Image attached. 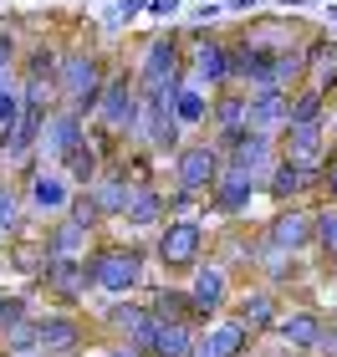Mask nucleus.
Listing matches in <instances>:
<instances>
[{"mask_svg": "<svg viewBox=\"0 0 337 357\" xmlns=\"http://www.w3.org/2000/svg\"><path fill=\"white\" fill-rule=\"evenodd\" d=\"M0 352H6V357L41 352V327H36V317H26V321H15V327L0 332Z\"/></svg>", "mask_w": 337, "mask_h": 357, "instance_id": "72a5a7b5", "label": "nucleus"}, {"mask_svg": "<svg viewBox=\"0 0 337 357\" xmlns=\"http://www.w3.org/2000/svg\"><path fill=\"white\" fill-rule=\"evenodd\" d=\"M255 194H261V178H250V174H240V169H225L215 178V189L204 194V209H210L215 220H246L250 215V204H255Z\"/></svg>", "mask_w": 337, "mask_h": 357, "instance_id": "ddd939ff", "label": "nucleus"}, {"mask_svg": "<svg viewBox=\"0 0 337 357\" xmlns=\"http://www.w3.org/2000/svg\"><path fill=\"white\" fill-rule=\"evenodd\" d=\"M189 82H200L204 92H225V87H235V77H230V41L204 36V41L189 46Z\"/></svg>", "mask_w": 337, "mask_h": 357, "instance_id": "dca6fc26", "label": "nucleus"}, {"mask_svg": "<svg viewBox=\"0 0 337 357\" xmlns=\"http://www.w3.org/2000/svg\"><path fill=\"white\" fill-rule=\"evenodd\" d=\"M312 250L327 266H337V204H317L312 209Z\"/></svg>", "mask_w": 337, "mask_h": 357, "instance_id": "473e14b6", "label": "nucleus"}, {"mask_svg": "<svg viewBox=\"0 0 337 357\" xmlns=\"http://www.w3.org/2000/svg\"><path fill=\"white\" fill-rule=\"evenodd\" d=\"M26 199H21V184H15L10 174H0V245H10V240H21L26 230Z\"/></svg>", "mask_w": 337, "mask_h": 357, "instance_id": "c85d7f7f", "label": "nucleus"}, {"mask_svg": "<svg viewBox=\"0 0 337 357\" xmlns=\"http://www.w3.org/2000/svg\"><path fill=\"white\" fill-rule=\"evenodd\" d=\"M98 357H143V352H138V347H128V342H107Z\"/></svg>", "mask_w": 337, "mask_h": 357, "instance_id": "ea45409f", "label": "nucleus"}, {"mask_svg": "<svg viewBox=\"0 0 337 357\" xmlns=\"http://www.w3.org/2000/svg\"><path fill=\"white\" fill-rule=\"evenodd\" d=\"M255 347V337L240 327V321L225 312V317H215L210 327L200 332V342H195V357H246Z\"/></svg>", "mask_w": 337, "mask_h": 357, "instance_id": "412c9836", "label": "nucleus"}, {"mask_svg": "<svg viewBox=\"0 0 337 357\" xmlns=\"http://www.w3.org/2000/svg\"><path fill=\"white\" fill-rule=\"evenodd\" d=\"M286 123H332V97L301 82L292 97H286Z\"/></svg>", "mask_w": 337, "mask_h": 357, "instance_id": "7c9ffc66", "label": "nucleus"}, {"mask_svg": "<svg viewBox=\"0 0 337 357\" xmlns=\"http://www.w3.org/2000/svg\"><path fill=\"white\" fill-rule=\"evenodd\" d=\"M21 112H26L21 87H15V82H0V133H10V128L21 123Z\"/></svg>", "mask_w": 337, "mask_h": 357, "instance_id": "c9c22d12", "label": "nucleus"}, {"mask_svg": "<svg viewBox=\"0 0 337 357\" xmlns=\"http://www.w3.org/2000/svg\"><path fill=\"white\" fill-rule=\"evenodd\" d=\"M36 286L52 296L61 312H77L87 296H98V286H92V271H87V255H77V261H46Z\"/></svg>", "mask_w": 337, "mask_h": 357, "instance_id": "9d476101", "label": "nucleus"}, {"mask_svg": "<svg viewBox=\"0 0 337 357\" xmlns=\"http://www.w3.org/2000/svg\"><path fill=\"white\" fill-rule=\"evenodd\" d=\"M26 357H46V352H26Z\"/></svg>", "mask_w": 337, "mask_h": 357, "instance_id": "a18cd8bd", "label": "nucleus"}, {"mask_svg": "<svg viewBox=\"0 0 337 357\" xmlns=\"http://www.w3.org/2000/svg\"><path fill=\"white\" fill-rule=\"evenodd\" d=\"M149 10H153V15H164V21H169V15H179V0H149Z\"/></svg>", "mask_w": 337, "mask_h": 357, "instance_id": "a19ab883", "label": "nucleus"}, {"mask_svg": "<svg viewBox=\"0 0 337 357\" xmlns=\"http://www.w3.org/2000/svg\"><path fill=\"white\" fill-rule=\"evenodd\" d=\"M312 184H317V164H297V158H276L271 174L261 178V194L271 204H301L312 199Z\"/></svg>", "mask_w": 337, "mask_h": 357, "instance_id": "f3484780", "label": "nucleus"}, {"mask_svg": "<svg viewBox=\"0 0 337 357\" xmlns=\"http://www.w3.org/2000/svg\"><path fill=\"white\" fill-rule=\"evenodd\" d=\"M195 342H200L195 321H158V317H149L128 337V347H138L143 357H195Z\"/></svg>", "mask_w": 337, "mask_h": 357, "instance_id": "9b49d317", "label": "nucleus"}, {"mask_svg": "<svg viewBox=\"0 0 337 357\" xmlns=\"http://www.w3.org/2000/svg\"><path fill=\"white\" fill-rule=\"evenodd\" d=\"M0 357H6V352H0Z\"/></svg>", "mask_w": 337, "mask_h": 357, "instance_id": "49530a36", "label": "nucleus"}, {"mask_svg": "<svg viewBox=\"0 0 337 357\" xmlns=\"http://www.w3.org/2000/svg\"><path fill=\"white\" fill-rule=\"evenodd\" d=\"M210 97L215 92H204L200 82H184L179 92H174V118H179L184 133H195V128L210 123Z\"/></svg>", "mask_w": 337, "mask_h": 357, "instance_id": "c756f323", "label": "nucleus"}, {"mask_svg": "<svg viewBox=\"0 0 337 357\" xmlns=\"http://www.w3.org/2000/svg\"><path fill=\"white\" fill-rule=\"evenodd\" d=\"M15 61H21V41L10 26H0V82H15Z\"/></svg>", "mask_w": 337, "mask_h": 357, "instance_id": "e433bc0d", "label": "nucleus"}, {"mask_svg": "<svg viewBox=\"0 0 337 357\" xmlns=\"http://www.w3.org/2000/svg\"><path fill=\"white\" fill-rule=\"evenodd\" d=\"M143 306H149V317L158 321H195V296H189V286H153L149 296H143Z\"/></svg>", "mask_w": 337, "mask_h": 357, "instance_id": "cd10ccee", "label": "nucleus"}, {"mask_svg": "<svg viewBox=\"0 0 337 357\" xmlns=\"http://www.w3.org/2000/svg\"><path fill=\"white\" fill-rule=\"evenodd\" d=\"M189 296H195V327L204 332L215 317L230 312V301H235V275L225 261H215V255H204V261L189 271Z\"/></svg>", "mask_w": 337, "mask_h": 357, "instance_id": "0eeeda50", "label": "nucleus"}, {"mask_svg": "<svg viewBox=\"0 0 337 357\" xmlns=\"http://www.w3.org/2000/svg\"><path fill=\"white\" fill-rule=\"evenodd\" d=\"M36 327H41V352L46 357H87V321L77 317V312H46L36 317Z\"/></svg>", "mask_w": 337, "mask_h": 357, "instance_id": "2eb2a0df", "label": "nucleus"}, {"mask_svg": "<svg viewBox=\"0 0 337 357\" xmlns=\"http://www.w3.org/2000/svg\"><path fill=\"white\" fill-rule=\"evenodd\" d=\"M103 321L112 327V342H128V337H133L143 321H149V306L133 301V296H128V301H123V296H112V301L103 306Z\"/></svg>", "mask_w": 337, "mask_h": 357, "instance_id": "2f4dec72", "label": "nucleus"}, {"mask_svg": "<svg viewBox=\"0 0 337 357\" xmlns=\"http://www.w3.org/2000/svg\"><path fill=\"white\" fill-rule=\"evenodd\" d=\"M230 6H235V10H246V6H255V0H230Z\"/></svg>", "mask_w": 337, "mask_h": 357, "instance_id": "37998d69", "label": "nucleus"}, {"mask_svg": "<svg viewBox=\"0 0 337 357\" xmlns=\"http://www.w3.org/2000/svg\"><path fill=\"white\" fill-rule=\"evenodd\" d=\"M138 10H149V0H118V6H112V21H133Z\"/></svg>", "mask_w": 337, "mask_h": 357, "instance_id": "58836bf2", "label": "nucleus"}, {"mask_svg": "<svg viewBox=\"0 0 337 357\" xmlns=\"http://www.w3.org/2000/svg\"><path fill=\"white\" fill-rule=\"evenodd\" d=\"M286 97L292 92H281V87H255L250 92V102H246V128L250 133H271V138L281 133L286 128Z\"/></svg>", "mask_w": 337, "mask_h": 357, "instance_id": "5701e85b", "label": "nucleus"}, {"mask_svg": "<svg viewBox=\"0 0 337 357\" xmlns=\"http://www.w3.org/2000/svg\"><path fill=\"white\" fill-rule=\"evenodd\" d=\"M92 128L98 133H112L123 143H138V128H143V92H138V77L128 67H112L107 72V87H103V102L92 112Z\"/></svg>", "mask_w": 337, "mask_h": 357, "instance_id": "39448f33", "label": "nucleus"}, {"mask_svg": "<svg viewBox=\"0 0 337 357\" xmlns=\"http://www.w3.org/2000/svg\"><path fill=\"white\" fill-rule=\"evenodd\" d=\"M164 194H169V215H195V209L204 204L200 194H189V189H179V184H169Z\"/></svg>", "mask_w": 337, "mask_h": 357, "instance_id": "4c0bfd02", "label": "nucleus"}, {"mask_svg": "<svg viewBox=\"0 0 337 357\" xmlns=\"http://www.w3.org/2000/svg\"><path fill=\"white\" fill-rule=\"evenodd\" d=\"M138 92L143 97H174L189 82V46L179 31H164L143 46V61H138Z\"/></svg>", "mask_w": 337, "mask_h": 357, "instance_id": "20e7f679", "label": "nucleus"}, {"mask_svg": "<svg viewBox=\"0 0 337 357\" xmlns=\"http://www.w3.org/2000/svg\"><path fill=\"white\" fill-rule=\"evenodd\" d=\"M153 255L143 245H118V240H103V245L87 250V271L98 296H138L143 281H149Z\"/></svg>", "mask_w": 337, "mask_h": 357, "instance_id": "f257e3e1", "label": "nucleus"}, {"mask_svg": "<svg viewBox=\"0 0 337 357\" xmlns=\"http://www.w3.org/2000/svg\"><path fill=\"white\" fill-rule=\"evenodd\" d=\"M220 174H225V153H220L215 138H195V143H184V149L169 158V178H174L179 189L200 194V199L215 189Z\"/></svg>", "mask_w": 337, "mask_h": 357, "instance_id": "6e6552de", "label": "nucleus"}, {"mask_svg": "<svg viewBox=\"0 0 337 357\" xmlns=\"http://www.w3.org/2000/svg\"><path fill=\"white\" fill-rule=\"evenodd\" d=\"M230 317H235L250 337H266V332L281 321V291H271V286H250V291H240V296L230 301Z\"/></svg>", "mask_w": 337, "mask_h": 357, "instance_id": "6ab92c4d", "label": "nucleus"}, {"mask_svg": "<svg viewBox=\"0 0 337 357\" xmlns=\"http://www.w3.org/2000/svg\"><path fill=\"white\" fill-rule=\"evenodd\" d=\"M36 240H41V255H46V261H77V255H87L92 245H98V235H92L87 225H77L72 215L46 220V230H41Z\"/></svg>", "mask_w": 337, "mask_h": 357, "instance_id": "a211bd4d", "label": "nucleus"}, {"mask_svg": "<svg viewBox=\"0 0 337 357\" xmlns=\"http://www.w3.org/2000/svg\"><path fill=\"white\" fill-rule=\"evenodd\" d=\"M307 52V87H317V92H337V41L332 36H317V41H307L301 46Z\"/></svg>", "mask_w": 337, "mask_h": 357, "instance_id": "a878e982", "label": "nucleus"}, {"mask_svg": "<svg viewBox=\"0 0 337 357\" xmlns=\"http://www.w3.org/2000/svg\"><path fill=\"white\" fill-rule=\"evenodd\" d=\"M327 281H332V291H337V266H327Z\"/></svg>", "mask_w": 337, "mask_h": 357, "instance_id": "79ce46f5", "label": "nucleus"}, {"mask_svg": "<svg viewBox=\"0 0 337 357\" xmlns=\"http://www.w3.org/2000/svg\"><path fill=\"white\" fill-rule=\"evenodd\" d=\"M281 158H297V164H322V153H327V123H286L281 133Z\"/></svg>", "mask_w": 337, "mask_h": 357, "instance_id": "4be33fe9", "label": "nucleus"}, {"mask_svg": "<svg viewBox=\"0 0 337 357\" xmlns=\"http://www.w3.org/2000/svg\"><path fill=\"white\" fill-rule=\"evenodd\" d=\"M149 255H153V266H164L169 275H189L204 255H210V225L200 215H169L153 230Z\"/></svg>", "mask_w": 337, "mask_h": 357, "instance_id": "7ed1b4c3", "label": "nucleus"}, {"mask_svg": "<svg viewBox=\"0 0 337 357\" xmlns=\"http://www.w3.org/2000/svg\"><path fill=\"white\" fill-rule=\"evenodd\" d=\"M92 138V128H87V118H82V112H72V107H52V112H46V138H41V158H52V164H57V158L61 153H72L77 149V143H87Z\"/></svg>", "mask_w": 337, "mask_h": 357, "instance_id": "aec40b11", "label": "nucleus"}, {"mask_svg": "<svg viewBox=\"0 0 337 357\" xmlns=\"http://www.w3.org/2000/svg\"><path fill=\"white\" fill-rule=\"evenodd\" d=\"M15 184H21V199H26L31 220H57V215H67L72 199H77V184L61 169H46V158H36L26 174H15Z\"/></svg>", "mask_w": 337, "mask_h": 357, "instance_id": "423d86ee", "label": "nucleus"}, {"mask_svg": "<svg viewBox=\"0 0 337 357\" xmlns=\"http://www.w3.org/2000/svg\"><path fill=\"white\" fill-rule=\"evenodd\" d=\"M123 220L133 225V230H158V225L169 220V194L158 184H133V194H128V209Z\"/></svg>", "mask_w": 337, "mask_h": 357, "instance_id": "b1692460", "label": "nucleus"}, {"mask_svg": "<svg viewBox=\"0 0 337 357\" xmlns=\"http://www.w3.org/2000/svg\"><path fill=\"white\" fill-rule=\"evenodd\" d=\"M220 153H225V169H240L250 178H266L271 164L281 158V143L271 133H250V128H235V133H220Z\"/></svg>", "mask_w": 337, "mask_h": 357, "instance_id": "1a4fd4ad", "label": "nucleus"}, {"mask_svg": "<svg viewBox=\"0 0 337 357\" xmlns=\"http://www.w3.org/2000/svg\"><path fill=\"white\" fill-rule=\"evenodd\" d=\"M67 215H72L77 225H87L92 235H98L103 225H107V220H103V209H98V199H92V189H77V199H72V209H67Z\"/></svg>", "mask_w": 337, "mask_h": 357, "instance_id": "f704fd0d", "label": "nucleus"}, {"mask_svg": "<svg viewBox=\"0 0 337 357\" xmlns=\"http://www.w3.org/2000/svg\"><path fill=\"white\" fill-rule=\"evenodd\" d=\"M57 169L67 174L77 189H92V184L103 178V149H98V138H87V143H77L72 153H61Z\"/></svg>", "mask_w": 337, "mask_h": 357, "instance_id": "bb28decb", "label": "nucleus"}, {"mask_svg": "<svg viewBox=\"0 0 337 357\" xmlns=\"http://www.w3.org/2000/svg\"><path fill=\"white\" fill-rule=\"evenodd\" d=\"M322 332H327V312H317V306H292V312H281V321L271 327V337L286 347V352H322Z\"/></svg>", "mask_w": 337, "mask_h": 357, "instance_id": "4468645a", "label": "nucleus"}, {"mask_svg": "<svg viewBox=\"0 0 337 357\" xmlns=\"http://www.w3.org/2000/svg\"><path fill=\"white\" fill-rule=\"evenodd\" d=\"M327 15H332V21H337V6H332V10H327Z\"/></svg>", "mask_w": 337, "mask_h": 357, "instance_id": "c03bdc74", "label": "nucleus"}, {"mask_svg": "<svg viewBox=\"0 0 337 357\" xmlns=\"http://www.w3.org/2000/svg\"><path fill=\"white\" fill-rule=\"evenodd\" d=\"M261 240L281 255H307L312 250V209L307 204H276V215L261 225Z\"/></svg>", "mask_w": 337, "mask_h": 357, "instance_id": "f8f14e48", "label": "nucleus"}, {"mask_svg": "<svg viewBox=\"0 0 337 357\" xmlns=\"http://www.w3.org/2000/svg\"><path fill=\"white\" fill-rule=\"evenodd\" d=\"M107 61L103 52H87V46H72V52H61V67H57V102L82 112L92 123V112L103 102V87H107Z\"/></svg>", "mask_w": 337, "mask_h": 357, "instance_id": "f03ea898", "label": "nucleus"}, {"mask_svg": "<svg viewBox=\"0 0 337 357\" xmlns=\"http://www.w3.org/2000/svg\"><path fill=\"white\" fill-rule=\"evenodd\" d=\"M246 102H250L246 87H225V92H215V97H210V123H204V128H210V138L246 128Z\"/></svg>", "mask_w": 337, "mask_h": 357, "instance_id": "393cba45", "label": "nucleus"}]
</instances>
